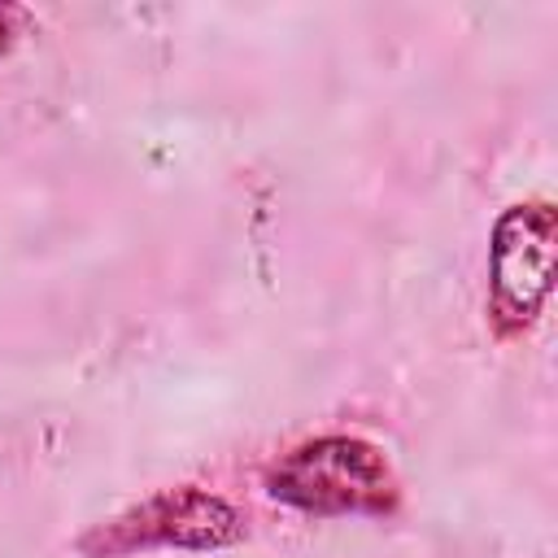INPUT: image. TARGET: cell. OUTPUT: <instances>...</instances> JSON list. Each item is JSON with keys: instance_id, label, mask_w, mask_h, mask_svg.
<instances>
[{"instance_id": "3", "label": "cell", "mask_w": 558, "mask_h": 558, "mask_svg": "<svg viewBox=\"0 0 558 558\" xmlns=\"http://www.w3.org/2000/svg\"><path fill=\"white\" fill-rule=\"evenodd\" d=\"M558 209L554 201H519L501 209L488 244V323L501 340L532 331L554 288Z\"/></svg>"}, {"instance_id": "4", "label": "cell", "mask_w": 558, "mask_h": 558, "mask_svg": "<svg viewBox=\"0 0 558 558\" xmlns=\"http://www.w3.org/2000/svg\"><path fill=\"white\" fill-rule=\"evenodd\" d=\"M22 22H26V9H17V4H4V0H0V57L17 44Z\"/></svg>"}, {"instance_id": "2", "label": "cell", "mask_w": 558, "mask_h": 558, "mask_svg": "<svg viewBox=\"0 0 558 558\" xmlns=\"http://www.w3.org/2000/svg\"><path fill=\"white\" fill-rule=\"evenodd\" d=\"M244 541V514L201 488V484H179V488H161L135 506H126L122 514L92 523L74 549L83 558H126L140 549H227Z\"/></svg>"}, {"instance_id": "1", "label": "cell", "mask_w": 558, "mask_h": 558, "mask_svg": "<svg viewBox=\"0 0 558 558\" xmlns=\"http://www.w3.org/2000/svg\"><path fill=\"white\" fill-rule=\"evenodd\" d=\"M266 493L305 514H375L401 510V480L379 445L362 436H314L266 466Z\"/></svg>"}]
</instances>
